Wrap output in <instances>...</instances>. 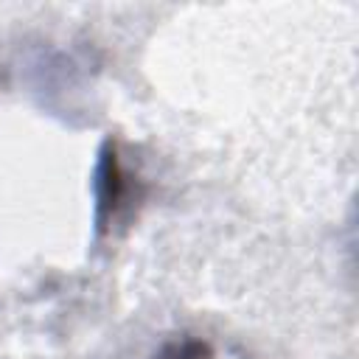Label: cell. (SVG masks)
Segmentation results:
<instances>
[{
  "label": "cell",
  "mask_w": 359,
  "mask_h": 359,
  "mask_svg": "<svg viewBox=\"0 0 359 359\" xmlns=\"http://www.w3.org/2000/svg\"><path fill=\"white\" fill-rule=\"evenodd\" d=\"M151 359H222L210 339L199 334H174L160 342V348L151 353Z\"/></svg>",
  "instance_id": "cell-2"
},
{
  "label": "cell",
  "mask_w": 359,
  "mask_h": 359,
  "mask_svg": "<svg viewBox=\"0 0 359 359\" xmlns=\"http://www.w3.org/2000/svg\"><path fill=\"white\" fill-rule=\"evenodd\" d=\"M146 196L140 174L123 160L118 140H104L95 165V233H115L129 222Z\"/></svg>",
  "instance_id": "cell-1"
}]
</instances>
